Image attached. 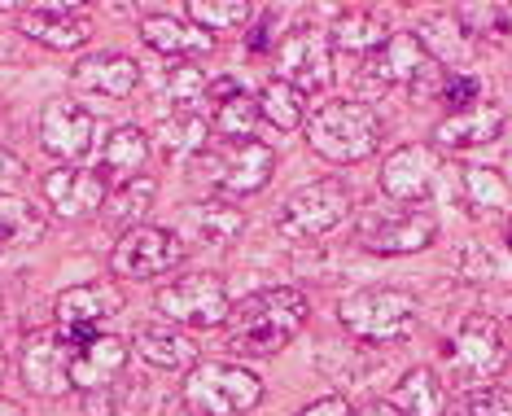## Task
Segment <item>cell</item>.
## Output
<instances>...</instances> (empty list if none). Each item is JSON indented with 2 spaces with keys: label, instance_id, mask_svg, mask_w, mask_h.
<instances>
[{
  "label": "cell",
  "instance_id": "6da1fadb",
  "mask_svg": "<svg viewBox=\"0 0 512 416\" xmlns=\"http://www.w3.org/2000/svg\"><path fill=\"white\" fill-rule=\"evenodd\" d=\"M228 320H232L228 333L232 355H276L307 329L311 303L289 285H272V290L250 294Z\"/></svg>",
  "mask_w": 512,
  "mask_h": 416
},
{
  "label": "cell",
  "instance_id": "7a4b0ae2",
  "mask_svg": "<svg viewBox=\"0 0 512 416\" xmlns=\"http://www.w3.org/2000/svg\"><path fill=\"white\" fill-rule=\"evenodd\" d=\"M381 136L386 127L368 101H324L307 119V145L333 167H355L372 158L381 149Z\"/></svg>",
  "mask_w": 512,
  "mask_h": 416
},
{
  "label": "cell",
  "instance_id": "3957f363",
  "mask_svg": "<svg viewBox=\"0 0 512 416\" xmlns=\"http://www.w3.org/2000/svg\"><path fill=\"white\" fill-rule=\"evenodd\" d=\"M337 320L355 342L394 346L416 333L421 303H416V294L394 290V285H364V290H351L337 303Z\"/></svg>",
  "mask_w": 512,
  "mask_h": 416
},
{
  "label": "cell",
  "instance_id": "277c9868",
  "mask_svg": "<svg viewBox=\"0 0 512 416\" xmlns=\"http://www.w3.org/2000/svg\"><path fill=\"white\" fill-rule=\"evenodd\" d=\"M180 403L189 416H246L263 403V381L246 364L211 360L189 368L180 386Z\"/></svg>",
  "mask_w": 512,
  "mask_h": 416
},
{
  "label": "cell",
  "instance_id": "5b68a950",
  "mask_svg": "<svg viewBox=\"0 0 512 416\" xmlns=\"http://www.w3.org/2000/svg\"><path fill=\"white\" fill-rule=\"evenodd\" d=\"M442 360H447V377L456 381V390H464V395L491 390L499 381V373L508 368L504 329H499L491 316H469L456 329V338L447 342Z\"/></svg>",
  "mask_w": 512,
  "mask_h": 416
},
{
  "label": "cell",
  "instance_id": "8992f818",
  "mask_svg": "<svg viewBox=\"0 0 512 416\" xmlns=\"http://www.w3.org/2000/svg\"><path fill=\"white\" fill-rule=\"evenodd\" d=\"M359 246L372 254H386V259H399V254H421L434 246L438 237V219L425 211V206H368L359 215Z\"/></svg>",
  "mask_w": 512,
  "mask_h": 416
},
{
  "label": "cell",
  "instance_id": "52a82bcc",
  "mask_svg": "<svg viewBox=\"0 0 512 416\" xmlns=\"http://www.w3.org/2000/svg\"><path fill=\"white\" fill-rule=\"evenodd\" d=\"M346 215H351V189L337 176H324L289 193L276 228H281L285 241H302L307 246V241L329 237L337 224H346Z\"/></svg>",
  "mask_w": 512,
  "mask_h": 416
},
{
  "label": "cell",
  "instance_id": "ba28073f",
  "mask_svg": "<svg viewBox=\"0 0 512 416\" xmlns=\"http://www.w3.org/2000/svg\"><path fill=\"white\" fill-rule=\"evenodd\" d=\"M372 71H377V88L399 84L412 101L434 97V92H442V84H447L442 62L429 53V44L416 36V31H394V36L381 44V53L372 57Z\"/></svg>",
  "mask_w": 512,
  "mask_h": 416
},
{
  "label": "cell",
  "instance_id": "9c48e42d",
  "mask_svg": "<svg viewBox=\"0 0 512 416\" xmlns=\"http://www.w3.org/2000/svg\"><path fill=\"white\" fill-rule=\"evenodd\" d=\"M154 303L162 316L176 320L184 329H219V325H228V316H232L228 285H224V276H215V272L176 276L171 285H162Z\"/></svg>",
  "mask_w": 512,
  "mask_h": 416
},
{
  "label": "cell",
  "instance_id": "30bf717a",
  "mask_svg": "<svg viewBox=\"0 0 512 416\" xmlns=\"http://www.w3.org/2000/svg\"><path fill=\"white\" fill-rule=\"evenodd\" d=\"M184 263V241L171 228L158 224H136L114 241L110 254V272L123 276V281H149V276L162 272H176Z\"/></svg>",
  "mask_w": 512,
  "mask_h": 416
},
{
  "label": "cell",
  "instance_id": "8fae6325",
  "mask_svg": "<svg viewBox=\"0 0 512 416\" xmlns=\"http://www.w3.org/2000/svg\"><path fill=\"white\" fill-rule=\"evenodd\" d=\"M276 62H281V75L298 97H311V92H329L333 84V49H329V36L311 22H298L294 31L281 40L276 49Z\"/></svg>",
  "mask_w": 512,
  "mask_h": 416
},
{
  "label": "cell",
  "instance_id": "7c38bea8",
  "mask_svg": "<svg viewBox=\"0 0 512 416\" xmlns=\"http://www.w3.org/2000/svg\"><path fill=\"white\" fill-rule=\"evenodd\" d=\"M276 154L263 141H219L211 154V184L228 198H250L272 184Z\"/></svg>",
  "mask_w": 512,
  "mask_h": 416
},
{
  "label": "cell",
  "instance_id": "4fadbf2b",
  "mask_svg": "<svg viewBox=\"0 0 512 416\" xmlns=\"http://www.w3.org/2000/svg\"><path fill=\"white\" fill-rule=\"evenodd\" d=\"M123 311V290L114 281H88V285H71L53 298V320L57 333H66L75 346L92 338L110 316Z\"/></svg>",
  "mask_w": 512,
  "mask_h": 416
},
{
  "label": "cell",
  "instance_id": "5bb4252c",
  "mask_svg": "<svg viewBox=\"0 0 512 416\" xmlns=\"http://www.w3.org/2000/svg\"><path fill=\"white\" fill-rule=\"evenodd\" d=\"M442 171V158L434 145H399L386 154V163H381V193H386V202H399V206H421L429 193H434V180Z\"/></svg>",
  "mask_w": 512,
  "mask_h": 416
},
{
  "label": "cell",
  "instance_id": "9a60e30c",
  "mask_svg": "<svg viewBox=\"0 0 512 416\" xmlns=\"http://www.w3.org/2000/svg\"><path fill=\"white\" fill-rule=\"evenodd\" d=\"M40 145L62 167H84V158L97 149V119L79 101L57 97L40 114Z\"/></svg>",
  "mask_w": 512,
  "mask_h": 416
},
{
  "label": "cell",
  "instance_id": "2e32d148",
  "mask_svg": "<svg viewBox=\"0 0 512 416\" xmlns=\"http://www.w3.org/2000/svg\"><path fill=\"white\" fill-rule=\"evenodd\" d=\"M71 355H75V342L66 333H36V338H27L18 355L22 386L40 399L71 395Z\"/></svg>",
  "mask_w": 512,
  "mask_h": 416
},
{
  "label": "cell",
  "instance_id": "e0dca14e",
  "mask_svg": "<svg viewBox=\"0 0 512 416\" xmlns=\"http://www.w3.org/2000/svg\"><path fill=\"white\" fill-rule=\"evenodd\" d=\"M18 31L27 40L44 44L53 53H75L92 40V18L84 5H66V0H44V5H27L22 9Z\"/></svg>",
  "mask_w": 512,
  "mask_h": 416
},
{
  "label": "cell",
  "instance_id": "ac0fdd59",
  "mask_svg": "<svg viewBox=\"0 0 512 416\" xmlns=\"http://www.w3.org/2000/svg\"><path fill=\"white\" fill-rule=\"evenodd\" d=\"M44 202L57 219L66 224H79V219H92L106 206V176L88 167H57L44 176Z\"/></svg>",
  "mask_w": 512,
  "mask_h": 416
},
{
  "label": "cell",
  "instance_id": "d6986e66",
  "mask_svg": "<svg viewBox=\"0 0 512 416\" xmlns=\"http://www.w3.org/2000/svg\"><path fill=\"white\" fill-rule=\"evenodd\" d=\"M127 360H132V346L123 338H114V333H92L71 355V390H79V395L114 390V381L123 377Z\"/></svg>",
  "mask_w": 512,
  "mask_h": 416
},
{
  "label": "cell",
  "instance_id": "ffe728a7",
  "mask_svg": "<svg viewBox=\"0 0 512 416\" xmlns=\"http://www.w3.org/2000/svg\"><path fill=\"white\" fill-rule=\"evenodd\" d=\"M71 79H75L79 92L123 101V97H132V92L141 88V66H136L132 57H123V53H92V57H79Z\"/></svg>",
  "mask_w": 512,
  "mask_h": 416
},
{
  "label": "cell",
  "instance_id": "44dd1931",
  "mask_svg": "<svg viewBox=\"0 0 512 416\" xmlns=\"http://www.w3.org/2000/svg\"><path fill=\"white\" fill-rule=\"evenodd\" d=\"M141 40L162 57H176V62H193V57H211L215 53V36L197 31L193 22H184L176 14L141 18Z\"/></svg>",
  "mask_w": 512,
  "mask_h": 416
},
{
  "label": "cell",
  "instance_id": "7402d4cb",
  "mask_svg": "<svg viewBox=\"0 0 512 416\" xmlns=\"http://www.w3.org/2000/svg\"><path fill=\"white\" fill-rule=\"evenodd\" d=\"M499 132H504V114H499V106H491V101H473V106H464V110H451L447 119L438 123L434 136H438L442 149H477V145H491Z\"/></svg>",
  "mask_w": 512,
  "mask_h": 416
},
{
  "label": "cell",
  "instance_id": "603a6c76",
  "mask_svg": "<svg viewBox=\"0 0 512 416\" xmlns=\"http://www.w3.org/2000/svg\"><path fill=\"white\" fill-rule=\"evenodd\" d=\"M386 40H390L386 22L377 14H368V9H346V14H337L333 31H329V49L355 57V62H372Z\"/></svg>",
  "mask_w": 512,
  "mask_h": 416
},
{
  "label": "cell",
  "instance_id": "cb8c5ba5",
  "mask_svg": "<svg viewBox=\"0 0 512 416\" xmlns=\"http://www.w3.org/2000/svg\"><path fill=\"white\" fill-rule=\"evenodd\" d=\"M390 403L403 416H447L451 412V390L434 368H412V373L394 386Z\"/></svg>",
  "mask_w": 512,
  "mask_h": 416
},
{
  "label": "cell",
  "instance_id": "d4e9b609",
  "mask_svg": "<svg viewBox=\"0 0 512 416\" xmlns=\"http://www.w3.org/2000/svg\"><path fill=\"white\" fill-rule=\"evenodd\" d=\"M154 141H158L162 154L176 158V163L180 158H197L211 149V123H206L197 110H176L154 127Z\"/></svg>",
  "mask_w": 512,
  "mask_h": 416
},
{
  "label": "cell",
  "instance_id": "484cf974",
  "mask_svg": "<svg viewBox=\"0 0 512 416\" xmlns=\"http://www.w3.org/2000/svg\"><path fill=\"white\" fill-rule=\"evenodd\" d=\"M132 351L141 355L145 364L167 368V373H189V368H197V346L176 329H136Z\"/></svg>",
  "mask_w": 512,
  "mask_h": 416
},
{
  "label": "cell",
  "instance_id": "4316f807",
  "mask_svg": "<svg viewBox=\"0 0 512 416\" xmlns=\"http://www.w3.org/2000/svg\"><path fill=\"white\" fill-rule=\"evenodd\" d=\"M149 163V136L141 132V127H114V132L106 136V149H101V171H106V180H136Z\"/></svg>",
  "mask_w": 512,
  "mask_h": 416
},
{
  "label": "cell",
  "instance_id": "83f0119b",
  "mask_svg": "<svg viewBox=\"0 0 512 416\" xmlns=\"http://www.w3.org/2000/svg\"><path fill=\"white\" fill-rule=\"evenodd\" d=\"M460 189H464V202L477 206L482 215H508L512 211V184L504 180V171L495 167H460Z\"/></svg>",
  "mask_w": 512,
  "mask_h": 416
},
{
  "label": "cell",
  "instance_id": "f1b7e54d",
  "mask_svg": "<svg viewBox=\"0 0 512 416\" xmlns=\"http://www.w3.org/2000/svg\"><path fill=\"white\" fill-rule=\"evenodd\" d=\"M259 9L250 0H189L184 5V22H193L197 31L215 36V31H246Z\"/></svg>",
  "mask_w": 512,
  "mask_h": 416
},
{
  "label": "cell",
  "instance_id": "f546056e",
  "mask_svg": "<svg viewBox=\"0 0 512 416\" xmlns=\"http://www.w3.org/2000/svg\"><path fill=\"white\" fill-rule=\"evenodd\" d=\"M158 198V180L154 176H136V180H127L119 184L114 193H106V224H119V228H136L145 219V211L154 206Z\"/></svg>",
  "mask_w": 512,
  "mask_h": 416
},
{
  "label": "cell",
  "instance_id": "4dcf8cb0",
  "mask_svg": "<svg viewBox=\"0 0 512 416\" xmlns=\"http://www.w3.org/2000/svg\"><path fill=\"white\" fill-rule=\"evenodd\" d=\"M254 106H259V119L272 123L276 132H298V127L307 123V106H302V97L285 79H267L263 92L254 97Z\"/></svg>",
  "mask_w": 512,
  "mask_h": 416
},
{
  "label": "cell",
  "instance_id": "1f68e13d",
  "mask_svg": "<svg viewBox=\"0 0 512 416\" xmlns=\"http://www.w3.org/2000/svg\"><path fill=\"white\" fill-rule=\"evenodd\" d=\"M241 228H246V215L228 202H202L189 211V233H193V241H202V246H224Z\"/></svg>",
  "mask_w": 512,
  "mask_h": 416
},
{
  "label": "cell",
  "instance_id": "d6a6232c",
  "mask_svg": "<svg viewBox=\"0 0 512 416\" xmlns=\"http://www.w3.org/2000/svg\"><path fill=\"white\" fill-rule=\"evenodd\" d=\"M254 127H259V106L246 88L232 92L215 106V119H211V132L219 141H254Z\"/></svg>",
  "mask_w": 512,
  "mask_h": 416
},
{
  "label": "cell",
  "instance_id": "836d02e7",
  "mask_svg": "<svg viewBox=\"0 0 512 416\" xmlns=\"http://www.w3.org/2000/svg\"><path fill=\"white\" fill-rule=\"evenodd\" d=\"M36 237H44V219L36 215V206H27L14 193H0V250L27 246Z\"/></svg>",
  "mask_w": 512,
  "mask_h": 416
},
{
  "label": "cell",
  "instance_id": "e575fe53",
  "mask_svg": "<svg viewBox=\"0 0 512 416\" xmlns=\"http://www.w3.org/2000/svg\"><path fill=\"white\" fill-rule=\"evenodd\" d=\"M456 268H460L464 281L482 285V281H504V276L512 272V263H508V254H504V250L491 246V241H469V246L460 250Z\"/></svg>",
  "mask_w": 512,
  "mask_h": 416
},
{
  "label": "cell",
  "instance_id": "d590c367",
  "mask_svg": "<svg viewBox=\"0 0 512 416\" xmlns=\"http://www.w3.org/2000/svg\"><path fill=\"white\" fill-rule=\"evenodd\" d=\"M456 22L469 36L504 40V36H512V5H464V9H456Z\"/></svg>",
  "mask_w": 512,
  "mask_h": 416
},
{
  "label": "cell",
  "instance_id": "8d00e7d4",
  "mask_svg": "<svg viewBox=\"0 0 512 416\" xmlns=\"http://www.w3.org/2000/svg\"><path fill=\"white\" fill-rule=\"evenodd\" d=\"M206 92H211V75H206L202 66H193V62H176V66H171L167 97L176 101V110H193Z\"/></svg>",
  "mask_w": 512,
  "mask_h": 416
},
{
  "label": "cell",
  "instance_id": "74e56055",
  "mask_svg": "<svg viewBox=\"0 0 512 416\" xmlns=\"http://www.w3.org/2000/svg\"><path fill=\"white\" fill-rule=\"evenodd\" d=\"M460 416H512V390H473V395H464Z\"/></svg>",
  "mask_w": 512,
  "mask_h": 416
},
{
  "label": "cell",
  "instance_id": "f35d334b",
  "mask_svg": "<svg viewBox=\"0 0 512 416\" xmlns=\"http://www.w3.org/2000/svg\"><path fill=\"white\" fill-rule=\"evenodd\" d=\"M442 97L451 101V110H464V106H473V101H482V88H477L473 75H447Z\"/></svg>",
  "mask_w": 512,
  "mask_h": 416
},
{
  "label": "cell",
  "instance_id": "ab89813d",
  "mask_svg": "<svg viewBox=\"0 0 512 416\" xmlns=\"http://www.w3.org/2000/svg\"><path fill=\"white\" fill-rule=\"evenodd\" d=\"M302 416H355V412L342 395H324V399L311 403V408H302Z\"/></svg>",
  "mask_w": 512,
  "mask_h": 416
},
{
  "label": "cell",
  "instance_id": "60d3db41",
  "mask_svg": "<svg viewBox=\"0 0 512 416\" xmlns=\"http://www.w3.org/2000/svg\"><path fill=\"white\" fill-rule=\"evenodd\" d=\"M27 176V167H22L18 154H9V149H0V193H9V184H18Z\"/></svg>",
  "mask_w": 512,
  "mask_h": 416
},
{
  "label": "cell",
  "instance_id": "b9f144b4",
  "mask_svg": "<svg viewBox=\"0 0 512 416\" xmlns=\"http://www.w3.org/2000/svg\"><path fill=\"white\" fill-rule=\"evenodd\" d=\"M84 412L88 416H114L119 412V399H114V390H92V395H84Z\"/></svg>",
  "mask_w": 512,
  "mask_h": 416
},
{
  "label": "cell",
  "instance_id": "7bdbcfd3",
  "mask_svg": "<svg viewBox=\"0 0 512 416\" xmlns=\"http://www.w3.org/2000/svg\"><path fill=\"white\" fill-rule=\"evenodd\" d=\"M355 416H403L394 403H386V399H377V403H368V408H359Z\"/></svg>",
  "mask_w": 512,
  "mask_h": 416
},
{
  "label": "cell",
  "instance_id": "ee69618b",
  "mask_svg": "<svg viewBox=\"0 0 512 416\" xmlns=\"http://www.w3.org/2000/svg\"><path fill=\"white\" fill-rule=\"evenodd\" d=\"M0 416H27V412H22V403H14V399H0Z\"/></svg>",
  "mask_w": 512,
  "mask_h": 416
},
{
  "label": "cell",
  "instance_id": "f6af8a7d",
  "mask_svg": "<svg viewBox=\"0 0 512 416\" xmlns=\"http://www.w3.org/2000/svg\"><path fill=\"white\" fill-rule=\"evenodd\" d=\"M504 254H508V263H512V219H508V233H504Z\"/></svg>",
  "mask_w": 512,
  "mask_h": 416
},
{
  "label": "cell",
  "instance_id": "bcb514c9",
  "mask_svg": "<svg viewBox=\"0 0 512 416\" xmlns=\"http://www.w3.org/2000/svg\"><path fill=\"white\" fill-rule=\"evenodd\" d=\"M5 368H9V360H5V346H0V377H5Z\"/></svg>",
  "mask_w": 512,
  "mask_h": 416
}]
</instances>
